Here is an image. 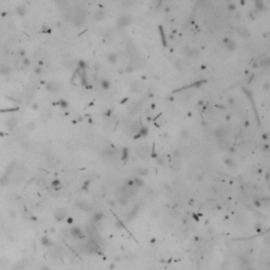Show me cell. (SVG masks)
I'll return each instance as SVG.
<instances>
[{
	"label": "cell",
	"instance_id": "cell-16",
	"mask_svg": "<svg viewBox=\"0 0 270 270\" xmlns=\"http://www.w3.org/2000/svg\"><path fill=\"white\" fill-rule=\"evenodd\" d=\"M77 206L80 209H82V210H89L90 209V206L86 203V202H78L77 203Z\"/></svg>",
	"mask_w": 270,
	"mask_h": 270
},
{
	"label": "cell",
	"instance_id": "cell-30",
	"mask_svg": "<svg viewBox=\"0 0 270 270\" xmlns=\"http://www.w3.org/2000/svg\"><path fill=\"white\" fill-rule=\"evenodd\" d=\"M252 67H253V69H257V68H259V65H258L257 62H253V63H252Z\"/></svg>",
	"mask_w": 270,
	"mask_h": 270
},
{
	"label": "cell",
	"instance_id": "cell-6",
	"mask_svg": "<svg viewBox=\"0 0 270 270\" xmlns=\"http://www.w3.org/2000/svg\"><path fill=\"white\" fill-rule=\"evenodd\" d=\"M54 216H55V218H56L57 220H62L63 218H66V216H67V213H66L65 209L60 208V209H57V210L55 211V213H54Z\"/></svg>",
	"mask_w": 270,
	"mask_h": 270
},
{
	"label": "cell",
	"instance_id": "cell-23",
	"mask_svg": "<svg viewBox=\"0 0 270 270\" xmlns=\"http://www.w3.org/2000/svg\"><path fill=\"white\" fill-rule=\"evenodd\" d=\"M78 68L80 69V70H84L85 68H86V62L84 61V60H80L78 62Z\"/></svg>",
	"mask_w": 270,
	"mask_h": 270
},
{
	"label": "cell",
	"instance_id": "cell-28",
	"mask_svg": "<svg viewBox=\"0 0 270 270\" xmlns=\"http://www.w3.org/2000/svg\"><path fill=\"white\" fill-rule=\"evenodd\" d=\"M254 205H255V206H258V207H261V206H262L261 202H259V200H254Z\"/></svg>",
	"mask_w": 270,
	"mask_h": 270
},
{
	"label": "cell",
	"instance_id": "cell-13",
	"mask_svg": "<svg viewBox=\"0 0 270 270\" xmlns=\"http://www.w3.org/2000/svg\"><path fill=\"white\" fill-rule=\"evenodd\" d=\"M100 87L103 90H109L111 88V82L109 80H107V79H102V80L100 81Z\"/></svg>",
	"mask_w": 270,
	"mask_h": 270
},
{
	"label": "cell",
	"instance_id": "cell-33",
	"mask_svg": "<svg viewBox=\"0 0 270 270\" xmlns=\"http://www.w3.org/2000/svg\"><path fill=\"white\" fill-rule=\"evenodd\" d=\"M247 270H253V269H247Z\"/></svg>",
	"mask_w": 270,
	"mask_h": 270
},
{
	"label": "cell",
	"instance_id": "cell-7",
	"mask_svg": "<svg viewBox=\"0 0 270 270\" xmlns=\"http://www.w3.org/2000/svg\"><path fill=\"white\" fill-rule=\"evenodd\" d=\"M149 152H150V149L147 146H141V147L137 148V154L141 157H146L149 154Z\"/></svg>",
	"mask_w": 270,
	"mask_h": 270
},
{
	"label": "cell",
	"instance_id": "cell-32",
	"mask_svg": "<svg viewBox=\"0 0 270 270\" xmlns=\"http://www.w3.org/2000/svg\"><path fill=\"white\" fill-rule=\"evenodd\" d=\"M41 270H50V269L47 268V267H42V268H41Z\"/></svg>",
	"mask_w": 270,
	"mask_h": 270
},
{
	"label": "cell",
	"instance_id": "cell-27",
	"mask_svg": "<svg viewBox=\"0 0 270 270\" xmlns=\"http://www.w3.org/2000/svg\"><path fill=\"white\" fill-rule=\"evenodd\" d=\"M263 88H264V90L268 91V90L270 89V84H269V82H266V84H265V85L263 86Z\"/></svg>",
	"mask_w": 270,
	"mask_h": 270
},
{
	"label": "cell",
	"instance_id": "cell-24",
	"mask_svg": "<svg viewBox=\"0 0 270 270\" xmlns=\"http://www.w3.org/2000/svg\"><path fill=\"white\" fill-rule=\"evenodd\" d=\"M134 70H135V67H134V66H131V65L126 68V72H127V73H132Z\"/></svg>",
	"mask_w": 270,
	"mask_h": 270
},
{
	"label": "cell",
	"instance_id": "cell-17",
	"mask_svg": "<svg viewBox=\"0 0 270 270\" xmlns=\"http://www.w3.org/2000/svg\"><path fill=\"white\" fill-rule=\"evenodd\" d=\"M47 89L51 90L52 92H57L58 89H59V85H57V84H49V86H47Z\"/></svg>",
	"mask_w": 270,
	"mask_h": 270
},
{
	"label": "cell",
	"instance_id": "cell-29",
	"mask_svg": "<svg viewBox=\"0 0 270 270\" xmlns=\"http://www.w3.org/2000/svg\"><path fill=\"white\" fill-rule=\"evenodd\" d=\"M183 137H187L188 136V131L187 130H184V132H183V135H182Z\"/></svg>",
	"mask_w": 270,
	"mask_h": 270
},
{
	"label": "cell",
	"instance_id": "cell-21",
	"mask_svg": "<svg viewBox=\"0 0 270 270\" xmlns=\"http://www.w3.org/2000/svg\"><path fill=\"white\" fill-rule=\"evenodd\" d=\"M58 105L61 107V108H63V109H66V108H68V101H66L65 99H60L59 101H58Z\"/></svg>",
	"mask_w": 270,
	"mask_h": 270
},
{
	"label": "cell",
	"instance_id": "cell-4",
	"mask_svg": "<svg viewBox=\"0 0 270 270\" xmlns=\"http://www.w3.org/2000/svg\"><path fill=\"white\" fill-rule=\"evenodd\" d=\"M71 234L72 236L76 237V239H84L85 237V233L82 232V230L78 227H73L71 229Z\"/></svg>",
	"mask_w": 270,
	"mask_h": 270
},
{
	"label": "cell",
	"instance_id": "cell-12",
	"mask_svg": "<svg viewBox=\"0 0 270 270\" xmlns=\"http://www.w3.org/2000/svg\"><path fill=\"white\" fill-rule=\"evenodd\" d=\"M255 9L258 11H264L266 9V6H265V4L263 2V0H255Z\"/></svg>",
	"mask_w": 270,
	"mask_h": 270
},
{
	"label": "cell",
	"instance_id": "cell-31",
	"mask_svg": "<svg viewBox=\"0 0 270 270\" xmlns=\"http://www.w3.org/2000/svg\"><path fill=\"white\" fill-rule=\"evenodd\" d=\"M263 138H264V139H268V138H269V136H268V134H264V136H263Z\"/></svg>",
	"mask_w": 270,
	"mask_h": 270
},
{
	"label": "cell",
	"instance_id": "cell-14",
	"mask_svg": "<svg viewBox=\"0 0 270 270\" xmlns=\"http://www.w3.org/2000/svg\"><path fill=\"white\" fill-rule=\"evenodd\" d=\"M103 218V213L102 212H95L94 214H93V219L95 220V221H99V220H101Z\"/></svg>",
	"mask_w": 270,
	"mask_h": 270
},
{
	"label": "cell",
	"instance_id": "cell-19",
	"mask_svg": "<svg viewBox=\"0 0 270 270\" xmlns=\"http://www.w3.org/2000/svg\"><path fill=\"white\" fill-rule=\"evenodd\" d=\"M225 164L229 167V168H234L236 165H235V163L232 161V160H230V158H226L225 160Z\"/></svg>",
	"mask_w": 270,
	"mask_h": 270
},
{
	"label": "cell",
	"instance_id": "cell-18",
	"mask_svg": "<svg viewBox=\"0 0 270 270\" xmlns=\"http://www.w3.org/2000/svg\"><path fill=\"white\" fill-rule=\"evenodd\" d=\"M41 243H42L43 246H50V245L52 244L51 240H50L47 236H43V237H42V239H41Z\"/></svg>",
	"mask_w": 270,
	"mask_h": 270
},
{
	"label": "cell",
	"instance_id": "cell-9",
	"mask_svg": "<svg viewBox=\"0 0 270 270\" xmlns=\"http://www.w3.org/2000/svg\"><path fill=\"white\" fill-rule=\"evenodd\" d=\"M214 136H215L216 138H218V139L224 138V137L226 136V130H225L224 128H217V129H215V131H214Z\"/></svg>",
	"mask_w": 270,
	"mask_h": 270
},
{
	"label": "cell",
	"instance_id": "cell-11",
	"mask_svg": "<svg viewBox=\"0 0 270 270\" xmlns=\"http://www.w3.org/2000/svg\"><path fill=\"white\" fill-rule=\"evenodd\" d=\"M108 61L110 62V63H116L117 61H118V56H117V54L116 53H110L109 54V56H108Z\"/></svg>",
	"mask_w": 270,
	"mask_h": 270
},
{
	"label": "cell",
	"instance_id": "cell-8",
	"mask_svg": "<svg viewBox=\"0 0 270 270\" xmlns=\"http://www.w3.org/2000/svg\"><path fill=\"white\" fill-rule=\"evenodd\" d=\"M148 134H149V129L147 128L146 126H140L138 131H137V136L136 137H139V136L140 137H145Z\"/></svg>",
	"mask_w": 270,
	"mask_h": 270
},
{
	"label": "cell",
	"instance_id": "cell-1",
	"mask_svg": "<svg viewBox=\"0 0 270 270\" xmlns=\"http://www.w3.org/2000/svg\"><path fill=\"white\" fill-rule=\"evenodd\" d=\"M133 21V18L132 16L130 15H121L120 17L118 18L117 20V24L119 27H126V26H129Z\"/></svg>",
	"mask_w": 270,
	"mask_h": 270
},
{
	"label": "cell",
	"instance_id": "cell-22",
	"mask_svg": "<svg viewBox=\"0 0 270 270\" xmlns=\"http://www.w3.org/2000/svg\"><path fill=\"white\" fill-rule=\"evenodd\" d=\"M60 185H61V183H60L59 179H54V181L52 182V186H53L54 188H58V187H60Z\"/></svg>",
	"mask_w": 270,
	"mask_h": 270
},
{
	"label": "cell",
	"instance_id": "cell-15",
	"mask_svg": "<svg viewBox=\"0 0 270 270\" xmlns=\"http://www.w3.org/2000/svg\"><path fill=\"white\" fill-rule=\"evenodd\" d=\"M144 88H145V86L142 84H140V82H136V84L133 85V90L135 92H140V91L144 90Z\"/></svg>",
	"mask_w": 270,
	"mask_h": 270
},
{
	"label": "cell",
	"instance_id": "cell-10",
	"mask_svg": "<svg viewBox=\"0 0 270 270\" xmlns=\"http://www.w3.org/2000/svg\"><path fill=\"white\" fill-rule=\"evenodd\" d=\"M94 19L96 21H101L105 19V12L103 10H98L97 12H95L94 14Z\"/></svg>",
	"mask_w": 270,
	"mask_h": 270
},
{
	"label": "cell",
	"instance_id": "cell-26",
	"mask_svg": "<svg viewBox=\"0 0 270 270\" xmlns=\"http://www.w3.org/2000/svg\"><path fill=\"white\" fill-rule=\"evenodd\" d=\"M228 103H230V105H234V103H235V99H234V97H229V98H228Z\"/></svg>",
	"mask_w": 270,
	"mask_h": 270
},
{
	"label": "cell",
	"instance_id": "cell-5",
	"mask_svg": "<svg viewBox=\"0 0 270 270\" xmlns=\"http://www.w3.org/2000/svg\"><path fill=\"white\" fill-rule=\"evenodd\" d=\"M224 43H225V45L227 47V50L230 51V52H233L236 49V43L233 40L229 39V38H225L224 39Z\"/></svg>",
	"mask_w": 270,
	"mask_h": 270
},
{
	"label": "cell",
	"instance_id": "cell-3",
	"mask_svg": "<svg viewBox=\"0 0 270 270\" xmlns=\"http://www.w3.org/2000/svg\"><path fill=\"white\" fill-rule=\"evenodd\" d=\"M236 33H237V35H239L240 37H242V38H248V37H250V31L247 29V27H245V26H236Z\"/></svg>",
	"mask_w": 270,
	"mask_h": 270
},
{
	"label": "cell",
	"instance_id": "cell-2",
	"mask_svg": "<svg viewBox=\"0 0 270 270\" xmlns=\"http://www.w3.org/2000/svg\"><path fill=\"white\" fill-rule=\"evenodd\" d=\"M184 53H185V55H186L187 57H189V58H196V57H198V55H199L198 50L193 49V47H189V46H186V47H185V49H184Z\"/></svg>",
	"mask_w": 270,
	"mask_h": 270
},
{
	"label": "cell",
	"instance_id": "cell-20",
	"mask_svg": "<svg viewBox=\"0 0 270 270\" xmlns=\"http://www.w3.org/2000/svg\"><path fill=\"white\" fill-rule=\"evenodd\" d=\"M128 158V149L123 148L122 149V155H121V161H127Z\"/></svg>",
	"mask_w": 270,
	"mask_h": 270
},
{
	"label": "cell",
	"instance_id": "cell-25",
	"mask_svg": "<svg viewBox=\"0 0 270 270\" xmlns=\"http://www.w3.org/2000/svg\"><path fill=\"white\" fill-rule=\"evenodd\" d=\"M228 9H229V11H235L236 10V5L234 3H229Z\"/></svg>",
	"mask_w": 270,
	"mask_h": 270
}]
</instances>
